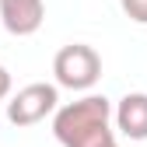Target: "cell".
<instances>
[{
  "instance_id": "4",
  "label": "cell",
  "mask_w": 147,
  "mask_h": 147,
  "mask_svg": "<svg viewBox=\"0 0 147 147\" xmlns=\"http://www.w3.org/2000/svg\"><path fill=\"white\" fill-rule=\"evenodd\" d=\"M46 4L42 0H0V21L11 35H35L42 28Z\"/></svg>"
},
{
  "instance_id": "2",
  "label": "cell",
  "mask_w": 147,
  "mask_h": 147,
  "mask_svg": "<svg viewBox=\"0 0 147 147\" xmlns=\"http://www.w3.org/2000/svg\"><path fill=\"white\" fill-rule=\"evenodd\" d=\"M53 74L67 91H91L102 77V56L84 42H70L53 56Z\"/></svg>"
},
{
  "instance_id": "8",
  "label": "cell",
  "mask_w": 147,
  "mask_h": 147,
  "mask_svg": "<svg viewBox=\"0 0 147 147\" xmlns=\"http://www.w3.org/2000/svg\"><path fill=\"white\" fill-rule=\"evenodd\" d=\"M116 147H119V144H116Z\"/></svg>"
},
{
  "instance_id": "1",
  "label": "cell",
  "mask_w": 147,
  "mask_h": 147,
  "mask_svg": "<svg viewBox=\"0 0 147 147\" xmlns=\"http://www.w3.org/2000/svg\"><path fill=\"white\" fill-rule=\"evenodd\" d=\"M116 109L105 95H84L53 112V133L63 147H116Z\"/></svg>"
},
{
  "instance_id": "5",
  "label": "cell",
  "mask_w": 147,
  "mask_h": 147,
  "mask_svg": "<svg viewBox=\"0 0 147 147\" xmlns=\"http://www.w3.org/2000/svg\"><path fill=\"white\" fill-rule=\"evenodd\" d=\"M116 130L126 140H147V95L130 91L116 105Z\"/></svg>"
},
{
  "instance_id": "3",
  "label": "cell",
  "mask_w": 147,
  "mask_h": 147,
  "mask_svg": "<svg viewBox=\"0 0 147 147\" xmlns=\"http://www.w3.org/2000/svg\"><path fill=\"white\" fill-rule=\"evenodd\" d=\"M60 109V84H28L7 102V119L14 126H35Z\"/></svg>"
},
{
  "instance_id": "7",
  "label": "cell",
  "mask_w": 147,
  "mask_h": 147,
  "mask_svg": "<svg viewBox=\"0 0 147 147\" xmlns=\"http://www.w3.org/2000/svg\"><path fill=\"white\" fill-rule=\"evenodd\" d=\"M7 95H11V74H7L4 63H0V102H4Z\"/></svg>"
},
{
  "instance_id": "6",
  "label": "cell",
  "mask_w": 147,
  "mask_h": 147,
  "mask_svg": "<svg viewBox=\"0 0 147 147\" xmlns=\"http://www.w3.org/2000/svg\"><path fill=\"white\" fill-rule=\"evenodd\" d=\"M119 4H123V11H126L130 21L147 25V0H119Z\"/></svg>"
}]
</instances>
